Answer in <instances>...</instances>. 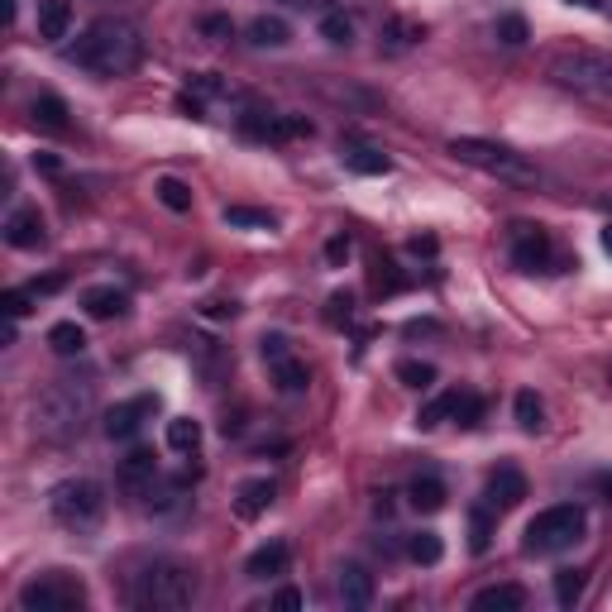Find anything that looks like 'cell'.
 Returning <instances> with one entry per match:
<instances>
[{"label": "cell", "mask_w": 612, "mask_h": 612, "mask_svg": "<svg viewBox=\"0 0 612 612\" xmlns=\"http://www.w3.org/2000/svg\"><path fill=\"white\" fill-rule=\"evenodd\" d=\"M48 350L63 354V359L82 354V350H87V330L77 326V321H58V326L48 330Z\"/></svg>", "instance_id": "cell-23"}, {"label": "cell", "mask_w": 612, "mask_h": 612, "mask_svg": "<svg viewBox=\"0 0 612 612\" xmlns=\"http://www.w3.org/2000/svg\"><path fill=\"white\" fill-rule=\"evenodd\" d=\"M0 10H5V24H15V0H0Z\"/></svg>", "instance_id": "cell-47"}, {"label": "cell", "mask_w": 612, "mask_h": 612, "mask_svg": "<svg viewBox=\"0 0 612 612\" xmlns=\"http://www.w3.org/2000/svg\"><path fill=\"white\" fill-rule=\"evenodd\" d=\"M82 306H87V316H96V321H110V316H125L130 297H125L120 287H87Z\"/></svg>", "instance_id": "cell-21"}, {"label": "cell", "mask_w": 612, "mask_h": 612, "mask_svg": "<svg viewBox=\"0 0 612 612\" xmlns=\"http://www.w3.org/2000/svg\"><path fill=\"white\" fill-rule=\"evenodd\" d=\"M407 503H412L416 512H440V507H445V483L440 479H416L412 488H407Z\"/></svg>", "instance_id": "cell-28"}, {"label": "cell", "mask_w": 612, "mask_h": 612, "mask_svg": "<svg viewBox=\"0 0 612 612\" xmlns=\"http://www.w3.org/2000/svg\"><path fill=\"white\" fill-rule=\"evenodd\" d=\"M584 531H589V512L584 507L555 503L531 517V526H526V536H522V550L526 555H560L574 541H584Z\"/></svg>", "instance_id": "cell-6"}, {"label": "cell", "mask_w": 612, "mask_h": 612, "mask_svg": "<svg viewBox=\"0 0 612 612\" xmlns=\"http://www.w3.org/2000/svg\"><path fill=\"white\" fill-rule=\"evenodd\" d=\"M584 584H589L584 569H560V574H555V603H560V608H574V603L584 598Z\"/></svg>", "instance_id": "cell-30"}, {"label": "cell", "mask_w": 612, "mask_h": 612, "mask_svg": "<svg viewBox=\"0 0 612 612\" xmlns=\"http://www.w3.org/2000/svg\"><path fill=\"white\" fill-rule=\"evenodd\" d=\"M273 498H278L273 479H244L240 488H235V512H240L244 522H254V517H263V512L273 507Z\"/></svg>", "instance_id": "cell-15"}, {"label": "cell", "mask_w": 612, "mask_h": 612, "mask_svg": "<svg viewBox=\"0 0 612 612\" xmlns=\"http://www.w3.org/2000/svg\"><path fill=\"white\" fill-rule=\"evenodd\" d=\"M550 259H555V249H550L546 230L517 220V225H512V263H517L522 273H541V268H550Z\"/></svg>", "instance_id": "cell-9"}, {"label": "cell", "mask_w": 612, "mask_h": 612, "mask_svg": "<svg viewBox=\"0 0 612 612\" xmlns=\"http://www.w3.org/2000/svg\"><path fill=\"white\" fill-rule=\"evenodd\" d=\"M340 158H345V168L359 177H383V173H393V158L383 149H373V144H345L340 149Z\"/></svg>", "instance_id": "cell-17"}, {"label": "cell", "mask_w": 612, "mask_h": 612, "mask_svg": "<svg viewBox=\"0 0 612 612\" xmlns=\"http://www.w3.org/2000/svg\"><path fill=\"white\" fill-rule=\"evenodd\" d=\"M450 153H455L459 163H469V168H479V173L498 177V182H512V187H536V182H541L536 163H531L526 153L498 144V139H474V134H459V139H450Z\"/></svg>", "instance_id": "cell-4"}, {"label": "cell", "mask_w": 612, "mask_h": 612, "mask_svg": "<svg viewBox=\"0 0 612 612\" xmlns=\"http://www.w3.org/2000/svg\"><path fill=\"white\" fill-rule=\"evenodd\" d=\"M201 34H206V39H230V34H235V24H230V15H206V20H201Z\"/></svg>", "instance_id": "cell-42"}, {"label": "cell", "mask_w": 612, "mask_h": 612, "mask_svg": "<svg viewBox=\"0 0 612 612\" xmlns=\"http://www.w3.org/2000/svg\"><path fill=\"white\" fill-rule=\"evenodd\" d=\"M345 259H350V235H335L326 244V263H345Z\"/></svg>", "instance_id": "cell-43"}, {"label": "cell", "mask_w": 612, "mask_h": 612, "mask_svg": "<svg viewBox=\"0 0 612 612\" xmlns=\"http://www.w3.org/2000/svg\"><path fill=\"white\" fill-rule=\"evenodd\" d=\"M541 416H546L541 397H536V393H517V426H522V431H541Z\"/></svg>", "instance_id": "cell-37"}, {"label": "cell", "mask_w": 612, "mask_h": 612, "mask_svg": "<svg viewBox=\"0 0 612 612\" xmlns=\"http://www.w3.org/2000/svg\"><path fill=\"white\" fill-rule=\"evenodd\" d=\"M153 192H158V201H163L168 211H177V216H182V211H192V187H187V182H177V177H158V187H153Z\"/></svg>", "instance_id": "cell-32"}, {"label": "cell", "mask_w": 612, "mask_h": 612, "mask_svg": "<svg viewBox=\"0 0 612 612\" xmlns=\"http://www.w3.org/2000/svg\"><path fill=\"white\" fill-rule=\"evenodd\" d=\"M168 450L173 455H197L201 450V426L192 416H173L168 421Z\"/></svg>", "instance_id": "cell-24"}, {"label": "cell", "mask_w": 612, "mask_h": 612, "mask_svg": "<svg viewBox=\"0 0 612 612\" xmlns=\"http://www.w3.org/2000/svg\"><path fill=\"white\" fill-rule=\"evenodd\" d=\"M48 507H53V522L77 531V536H91L101 526V517H106V498H101V488L91 479H63L53 488Z\"/></svg>", "instance_id": "cell-7"}, {"label": "cell", "mask_w": 612, "mask_h": 612, "mask_svg": "<svg viewBox=\"0 0 612 612\" xmlns=\"http://www.w3.org/2000/svg\"><path fill=\"white\" fill-rule=\"evenodd\" d=\"M397 378H402V388H416V393H421V388L436 383V369L421 364V359H402V364H397Z\"/></svg>", "instance_id": "cell-36"}, {"label": "cell", "mask_w": 612, "mask_h": 612, "mask_svg": "<svg viewBox=\"0 0 612 612\" xmlns=\"http://www.w3.org/2000/svg\"><path fill=\"white\" fill-rule=\"evenodd\" d=\"M455 397H459L455 388H450V393H440V397H431V402L416 412V426H421V431H436V426H445V421H455Z\"/></svg>", "instance_id": "cell-27"}, {"label": "cell", "mask_w": 612, "mask_h": 612, "mask_svg": "<svg viewBox=\"0 0 612 612\" xmlns=\"http://www.w3.org/2000/svg\"><path fill=\"white\" fill-rule=\"evenodd\" d=\"M268 373H273L278 393H302L306 383H311V373H306V364L297 359V354H283V359H273V364H268Z\"/></svg>", "instance_id": "cell-22"}, {"label": "cell", "mask_w": 612, "mask_h": 612, "mask_svg": "<svg viewBox=\"0 0 612 612\" xmlns=\"http://www.w3.org/2000/svg\"><path fill=\"white\" fill-rule=\"evenodd\" d=\"M488 541H493V507H474V512H469V550L483 555Z\"/></svg>", "instance_id": "cell-35"}, {"label": "cell", "mask_w": 612, "mask_h": 612, "mask_svg": "<svg viewBox=\"0 0 612 612\" xmlns=\"http://www.w3.org/2000/svg\"><path fill=\"white\" fill-rule=\"evenodd\" d=\"M598 488H603V493L612 498V474H603V479H598Z\"/></svg>", "instance_id": "cell-48"}, {"label": "cell", "mask_w": 612, "mask_h": 612, "mask_svg": "<svg viewBox=\"0 0 612 612\" xmlns=\"http://www.w3.org/2000/svg\"><path fill=\"white\" fill-rule=\"evenodd\" d=\"M67 29H72V5L67 0H39V39L58 44V39H67Z\"/></svg>", "instance_id": "cell-19"}, {"label": "cell", "mask_w": 612, "mask_h": 612, "mask_svg": "<svg viewBox=\"0 0 612 612\" xmlns=\"http://www.w3.org/2000/svg\"><path fill=\"white\" fill-rule=\"evenodd\" d=\"M273 608L297 612V608H302V593H297V589H283V593H278V598H273Z\"/></svg>", "instance_id": "cell-45"}, {"label": "cell", "mask_w": 612, "mask_h": 612, "mask_svg": "<svg viewBox=\"0 0 612 612\" xmlns=\"http://www.w3.org/2000/svg\"><path fill=\"white\" fill-rule=\"evenodd\" d=\"M474 612H522L526 608V589L522 584H493V589L474 593Z\"/></svg>", "instance_id": "cell-18"}, {"label": "cell", "mask_w": 612, "mask_h": 612, "mask_svg": "<svg viewBox=\"0 0 612 612\" xmlns=\"http://www.w3.org/2000/svg\"><path fill=\"white\" fill-rule=\"evenodd\" d=\"M407 555H412L416 565H436L440 555H445V546H440L436 531H416V536H407Z\"/></svg>", "instance_id": "cell-34"}, {"label": "cell", "mask_w": 612, "mask_h": 612, "mask_svg": "<svg viewBox=\"0 0 612 612\" xmlns=\"http://www.w3.org/2000/svg\"><path fill=\"white\" fill-rule=\"evenodd\" d=\"M225 225L230 230H278V216L259 206H225Z\"/></svg>", "instance_id": "cell-25"}, {"label": "cell", "mask_w": 612, "mask_h": 612, "mask_svg": "<svg viewBox=\"0 0 612 612\" xmlns=\"http://www.w3.org/2000/svg\"><path fill=\"white\" fill-rule=\"evenodd\" d=\"M5 244L10 249H39L44 244V216H39V206H15L5 216Z\"/></svg>", "instance_id": "cell-13"}, {"label": "cell", "mask_w": 612, "mask_h": 612, "mask_svg": "<svg viewBox=\"0 0 612 612\" xmlns=\"http://www.w3.org/2000/svg\"><path fill=\"white\" fill-rule=\"evenodd\" d=\"M421 39H426V24L388 20V24H383V39H378V48H383V53H407V48H416Z\"/></svg>", "instance_id": "cell-20"}, {"label": "cell", "mask_w": 612, "mask_h": 612, "mask_svg": "<svg viewBox=\"0 0 612 612\" xmlns=\"http://www.w3.org/2000/svg\"><path fill=\"white\" fill-rule=\"evenodd\" d=\"M240 134L244 139H259V144H273V139H278V115H268V110H244Z\"/></svg>", "instance_id": "cell-29"}, {"label": "cell", "mask_w": 612, "mask_h": 612, "mask_svg": "<svg viewBox=\"0 0 612 612\" xmlns=\"http://www.w3.org/2000/svg\"><path fill=\"white\" fill-rule=\"evenodd\" d=\"M603 249H608V254H612V225H608V230H603Z\"/></svg>", "instance_id": "cell-49"}, {"label": "cell", "mask_w": 612, "mask_h": 612, "mask_svg": "<svg viewBox=\"0 0 612 612\" xmlns=\"http://www.w3.org/2000/svg\"><path fill=\"white\" fill-rule=\"evenodd\" d=\"M531 34H526V20L522 15H503L498 20V44H507V48H522Z\"/></svg>", "instance_id": "cell-39"}, {"label": "cell", "mask_w": 612, "mask_h": 612, "mask_svg": "<svg viewBox=\"0 0 612 612\" xmlns=\"http://www.w3.org/2000/svg\"><path fill=\"white\" fill-rule=\"evenodd\" d=\"M287 565H292L287 541H268V546H259L244 560V574H249V579H278V574H287Z\"/></svg>", "instance_id": "cell-14"}, {"label": "cell", "mask_w": 612, "mask_h": 612, "mask_svg": "<svg viewBox=\"0 0 612 612\" xmlns=\"http://www.w3.org/2000/svg\"><path fill=\"white\" fill-rule=\"evenodd\" d=\"M82 603H87V584L77 574H63V569H48L20 589L24 612H77Z\"/></svg>", "instance_id": "cell-8"}, {"label": "cell", "mask_w": 612, "mask_h": 612, "mask_svg": "<svg viewBox=\"0 0 612 612\" xmlns=\"http://www.w3.org/2000/svg\"><path fill=\"white\" fill-rule=\"evenodd\" d=\"M192 598H197V574L187 565H177V560L149 565L130 589V603L144 612H182L192 608Z\"/></svg>", "instance_id": "cell-3"}, {"label": "cell", "mask_w": 612, "mask_h": 612, "mask_svg": "<svg viewBox=\"0 0 612 612\" xmlns=\"http://www.w3.org/2000/svg\"><path fill=\"white\" fill-rule=\"evenodd\" d=\"M569 5H579V10H608V0H569Z\"/></svg>", "instance_id": "cell-46"}, {"label": "cell", "mask_w": 612, "mask_h": 612, "mask_svg": "<svg viewBox=\"0 0 612 612\" xmlns=\"http://www.w3.org/2000/svg\"><path fill=\"white\" fill-rule=\"evenodd\" d=\"M153 479H158V464H153L149 450H130V455L120 459V469H115V483H120L130 498L153 493Z\"/></svg>", "instance_id": "cell-11"}, {"label": "cell", "mask_w": 612, "mask_h": 612, "mask_svg": "<svg viewBox=\"0 0 612 612\" xmlns=\"http://www.w3.org/2000/svg\"><path fill=\"white\" fill-rule=\"evenodd\" d=\"M96 412V383L91 378H53L34 402V436L67 445L82 436V426Z\"/></svg>", "instance_id": "cell-2"}, {"label": "cell", "mask_w": 612, "mask_h": 612, "mask_svg": "<svg viewBox=\"0 0 612 612\" xmlns=\"http://www.w3.org/2000/svg\"><path fill=\"white\" fill-rule=\"evenodd\" d=\"M488 507L503 517V512H512V507H522V498H526V474L522 469H512V464H503L493 479H488Z\"/></svg>", "instance_id": "cell-12"}, {"label": "cell", "mask_w": 612, "mask_h": 612, "mask_svg": "<svg viewBox=\"0 0 612 612\" xmlns=\"http://www.w3.org/2000/svg\"><path fill=\"white\" fill-rule=\"evenodd\" d=\"M321 39L335 48H350L354 44V20L345 15V10H330L326 20H321Z\"/></svg>", "instance_id": "cell-33"}, {"label": "cell", "mask_w": 612, "mask_h": 612, "mask_svg": "<svg viewBox=\"0 0 612 612\" xmlns=\"http://www.w3.org/2000/svg\"><path fill=\"white\" fill-rule=\"evenodd\" d=\"M58 287H63V273H48L39 283H29V292H34V297H48V292H58Z\"/></svg>", "instance_id": "cell-44"}, {"label": "cell", "mask_w": 612, "mask_h": 612, "mask_svg": "<svg viewBox=\"0 0 612 612\" xmlns=\"http://www.w3.org/2000/svg\"><path fill=\"white\" fill-rule=\"evenodd\" d=\"M153 412H158V397L153 393H139L130 397V402H115L106 412V436L110 440H134L139 431H144V421H153Z\"/></svg>", "instance_id": "cell-10"}, {"label": "cell", "mask_w": 612, "mask_h": 612, "mask_svg": "<svg viewBox=\"0 0 612 612\" xmlns=\"http://www.w3.org/2000/svg\"><path fill=\"white\" fill-rule=\"evenodd\" d=\"M546 77L579 96H612V53L603 48H560L550 53Z\"/></svg>", "instance_id": "cell-5"}, {"label": "cell", "mask_w": 612, "mask_h": 612, "mask_svg": "<svg viewBox=\"0 0 612 612\" xmlns=\"http://www.w3.org/2000/svg\"><path fill=\"white\" fill-rule=\"evenodd\" d=\"M316 125L306 120V115H278V139L273 144H283V139H311Z\"/></svg>", "instance_id": "cell-38"}, {"label": "cell", "mask_w": 612, "mask_h": 612, "mask_svg": "<svg viewBox=\"0 0 612 612\" xmlns=\"http://www.w3.org/2000/svg\"><path fill=\"white\" fill-rule=\"evenodd\" d=\"M455 421L459 426H479L483 421V397L479 393H459L455 397Z\"/></svg>", "instance_id": "cell-40"}, {"label": "cell", "mask_w": 612, "mask_h": 612, "mask_svg": "<svg viewBox=\"0 0 612 612\" xmlns=\"http://www.w3.org/2000/svg\"><path fill=\"white\" fill-rule=\"evenodd\" d=\"M287 34H292V29H287L278 15H259V20L249 24V44L254 48H283Z\"/></svg>", "instance_id": "cell-26"}, {"label": "cell", "mask_w": 612, "mask_h": 612, "mask_svg": "<svg viewBox=\"0 0 612 612\" xmlns=\"http://www.w3.org/2000/svg\"><path fill=\"white\" fill-rule=\"evenodd\" d=\"M34 120H39L44 130H67V101L53 96V91H44V96L34 101Z\"/></svg>", "instance_id": "cell-31"}, {"label": "cell", "mask_w": 612, "mask_h": 612, "mask_svg": "<svg viewBox=\"0 0 612 612\" xmlns=\"http://www.w3.org/2000/svg\"><path fill=\"white\" fill-rule=\"evenodd\" d=\"M144 58V39L130 20L120 15H101L82 29V39L72 44V63L91 72V77H130Z\"/></svg>", "instance_id": "cell-1"}, {"label": "cell", "mask_w": 612, "mask_h": 612, "mask_svg": "<svg viewBox=\"0 0 612 612\" xmlns=\"http://www.w3.org/2000/svg\"><path fill=\"white\" fill-rule=\"evenodd\" d=\"M326 321H330V326H350V321H354V297H350V292H335V297H330Z\"/></svg>", "instance_id": "cell-41"}, {"label": "cell", "mask_w": 612, "mask_h": 612, "mask_svg": "<svg viewBox=\"0 0 612 612\" xmlns=\"http://www.w3.org/2000/svg\"><path fill=\"white\" fill-rule=\"evenodd\" d=\"M335 589H340V603H345V608H369L373 603V574L364 565H345L340 569V579H335Z\"/></svg>", "instance_id": "cell-16"}]
</instances>
